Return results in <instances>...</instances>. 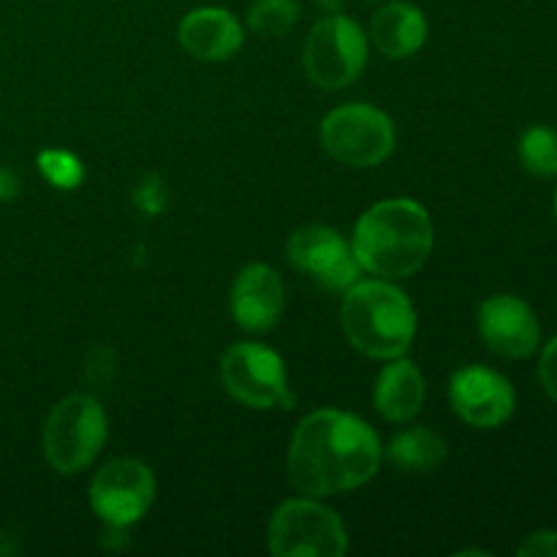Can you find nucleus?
Instances as JSON below:
<instances>
[{"instance_id":"1","label":"nucleus","mask_w":557,"mask_h":557,"mask_svg":"<svg viewBox=\"0 0 557 557\" xmlns=\"http://www.w3.org/2000/svg\"><path fill=\"white\" fill-rule=\"evenodd\" d=\"M381 457L379 433L364 419L321 408L294 430L286 457L288 482L310 498L351 493L379 473Z\"/></svg>"},{"instance_id":"18","label":"nucleus","mask_w":557,"mask_h":557,"mask_svg":"<svg viewBox=\"0 0 557 557\" xmlns=\"http://www.w3.org/2000/svg\"><path fill=\"white\" fill-rule=\"evenodd\" d=\"M520 163L533 177H557V131L533 125L520 136Z\"/></svg>"},{"instance_id":"3","label":"nucleus","mask_w":557,"mask_h":557,"mask_svg":"<svg viewBox=\"0 0 557 557\" xmlns=\"http://www.w3.org/2000/svg\"><path fill=\"white\" fill-rule=\"evenodd\" d=\"M341 326L348 343L364 357H406L417 337V310L406 292L392 281L373 277L346 288L341 305Z\"/></svg>"},{"instance_id":"22","label":"nucleus","mask_w":557,"mask_h":557,"mask_svg":"<svg viewBox=\"0 0 557 557\" xmlns=\"http://www.w3.org/2000/svg\"><path fill=\"white\" fill-rule=\"evenodd\" d=\"M539 381H542L549 400L557 403V337L544 346L542 359H539Z\"/></svg>"},{"instance_id":"10","label":"nucleus","mask_w":557,"mask_h":557,"mask_svg":"<svg viewBox=\"0 0 557 557\" xmlns=\"http://www.w3.org/2000/svg\"><path fill=\"white\" fill-rule=\"evenodd\" d=\"M286 256L294 270L305 272V275L313 277L324 288H332V292H343V288L354 286L359 281V272H362L351 243H346L330 226L297 228L288 237Z\"/></svg>"},{"instance_id":"8","label":"nucleus","mask_w":557,"mask_h":557,"mask_svg":"<svg viewBox=\"0 0 557 557\" xmlns=\"http://www.w3.org/2000/svg\"><path fill=\"white\" fill-rule=\"evenodd\" d=\"M368 65V36L346 14H330L313 25L305 41V71L321 90L354 85Z\"/></svg>"},{"instance_id":"23","label":"nucleus","mask_w":557,"mask_h":557,"mask_svg":"<svg viewBox=\"0 0 557 557\" xmlns=\"http://www.w3.org/2000/svg\"><path fill=\"white\" fill-rule=\"evenodd\" d=\"M520 557H557V531L531 533L525 542L517 547Z\"/></svg>"},{"instance_id":"5","label":"nucleus","mask_w":557,"mask_h":557,"mask_svg":"<svg viewBox=\"0 0 557 557\" xmlns=\"http://www.w3.org/2000/svg\"><path fill=\"white\" fill-rule=\"evenodd\" d=\"M321 147L351 169H370L395 152L397 131L389 114L373 103H343L321 120Z\"/></svg>"},{"instance_id":"26","label":"nucleus","mask_w":557,"mask_h":557,"mask_svg":"<svg viewBox=\"0 0 557 557\" xmlns=\"http://www.w3.org/2000/svg\"><path fill=\"white\" fill-rule=\"evenodd\" d=\"M555 218H557V190H555Z\"/></svg>"},{"instance_id":"20","label":"nucleus","mask_w":557,"mask_h":557,"mask_svg":"<svg viewBox=\"0 0 557 557\" xmlns=\"http://www.w3.org/2000/svg\"><path fill=\"white\" fill-rule=\"evenodd\" d=\"M38 169H41L44 177L54 185V188L71 190L82 183L85 177V169L76 156L65 150H44L38 156Z\"/></svg>"},{"instance_id":"13","label":"nucleus","mask_w":557,"mask_h":557,"mask_svg":"<svg viewBox=\"0 0 557 557\" xmlns=\"http://www.w3.org/2000/svg\"><path fill=\"white\" fill-rule=\"evenodd\" d=\"M286 305V286L283 277L270 264H248L234 277L228 294V310L234 324L245 332H267L281 321Z\"/></svg>"},{"instance_id":"4","label":"nucleus","mask_w":557,"mask_h":557,"mask_svg":"<svg viewBox=\"0 0 557 557\" xmlns=\"http://www.w3.org/2000/svg\"><path fill=\"white\" fill-rule=\"evenodd\" d=\"M109 422L103 406L92 395H69L49 411L44 422V457L63 476L85 471L107 444Z\"/></svg>"},{"instance_id":"21","label":"nucleus","mask_w":557,"mask_h":557,"mask_svg":"<svg viewBox=\"0 0 557 557\" xmlns=\"http://www.w3.org/2000/svg\"><path fill=\"white\" fill-rule=\"evenodd\" d=\"M134 201L147 215H158L163 210V205H166V188H163L161 177L158 174H147L139 183V188L134 190Z\"/></svg>"},{"instance_id":"14","label":"nucleus","mask_w":557,"mask_h":557,"mask_svg":"<svg viewBox=\"0 0 557 557\" xmlns=\"http://www.w3.org/2000/svg\"><path fill=\"white\" fill-rule=\"evenodd\" d=\"M177 38L190 58L201 63H223L239 52L245 30L232 11L221 5H205L183 16Z\"/></svg>"},{"instance_id":"2","label":"nucleus","mask_w":557,"mask_h":557,"mask_svg":"<svg viewBox=\"0 0 557 557\" xmlns=\"http://www.w3.org/2000/svg\"><path fill=\"white\" fill-rule=\"evenodd\" d=\"M433 221L413 199H384L362 212L351 248L364 272L384 281L417 275L433 253Z\"/></svg>"},{"instance_id":"25","label":"nucleus","mask_w":557,"mask_h":557,"mask_svg":"<svg viewBox=\"0 0 557 557\" xmlns=\"http://www.w3.org/2000/svg\"><path fill=\"white\" fill-rule=\"evenodd\" d=\"M319 5H324V9L330 11V14H337V11H341L343 5H346V0H319Z\"/></svg>"},{"instance_id":"19","label":"nucleus","mask_w":557,"mask_h":557,"mask_svg":"<svg viewBox=\"0 0 557 557\" xmlns=\"http://www.w3.org/2000/svg\"><path fill=\"white\" fill-rule=\"evenodd\" d=\"M297 0H256L248 11V27L264 38H281L297 25Z\"/></svg>"},{"instance_id":"12","label":"nucleus","mask_w":557,"mask_h":557,"mask_svg":"<svg viewBox=\"0 0 557 557\" xmlns=\"http://www.w3.org/2000/svg\"><path fill=\"white\" fill-rule=\"evenodd\" d=\"M479 335L490 354L500 359H528L542 343V324L525 299L493 294L479 305Z\"/></svg>"},{"instance_id":"16","label":"nucleus","mask_w":557,"mask_h":557,"mask_svg":"<svg viewBox=\"0 0 557 557\" xmlns=\"http://www.w3.org/2000/svg\"><path fill=\"white\" fill-rule=\"evenodd\" d=\"M370 38L381 54L389 60H406L417 54L428 41V20L413 3H386L370 20Z\"/></svg>"},{"instance_id":"17","label":"nucleus","mask_w":557,"mask_h":557,"mask_svg":"<svg viewBox=\"0 0 557 557\" xmlns=\"http://www.w3.org/2000/svg\"><path fill=\"white\" fill-rule=\"evenodd\" d=\"M386 457L403 473H433L446 460V441L428 428H408L389 441Z\"/></svg>"},{"instance_id":"24","label":"nucleus","mask_w":557,"mask_h":557,"mask_svg":"<svg viewBox=\"0 0 557 557\" xmlns=\"http://www.w3.org/2000/svg\"><path fill=\"white\" fill-rule=\"evenodd\" d=\"M16 190H20V180H16V174L11 172V169L0 166V201L14 199Z\"/></svg>"},{"instance_id":"15","label":"nucleus","mask_w":557,"mask_h":557,"mask_svg":"<svg viewBox=\"0 0 557 557\" xmlns=\"http://www.w3.org/2000/svg\"><path fill=\"white\" fill-rule=\"evenodd\" d=\"M373 403L386 422H408L424 406V375L411 359H386L375 379Z\"/></svg>"},{"instance_id":"9","label":"nucleus","mask_w":557,"mask_h":557,"mask_svg":"<svg viewBox=\"0 0 557 557\" xmlns=\"http://www.w3.org/2000/svg\"><path fill=\"white\" fill-rule=\"evenodd\" d=\"M156 476L141 460H112L92 476L90 506L109 528H128L150 511Z\"/></svg>"},{"instance_id":"6","label":"nucleus","mask_w":557,"mask_h":557,"mask_svg":"<svg viewBox=\"0 0 557 557\" xmlns=\"http://www.w3.org/2000/svg\"><path fill=\"white\" fill-rule=\"evenodd\" d=\"M267 544L275 557H343L348 553V531L330 506L305 495L277 506Z\"/></svg>"},{"instance_id":"7","label":"nucleus","mask_w":557,"mask_h":557,"mask_svg":"<svg viewBox=\"0 0 557 557\" xmlns=\"http://www.w3.org/2000/svg\"><path fill=\"white\" fill-rule=\"evenodd\" d=\"M221 379L228 395L253 411L294 408V392L288 386L286 362L275 348L264 343H234L221 359Z\"/></svg>"},{"instance_id":"11","label":"nucleus","mask_w":557,"mask_h":557,"mask_svg":"<svg viewBox=\"0 0 557 557\" xmlns=\"http://www.w3.org/2000/svg\"><path fill=\"white\" fill-rule=\"evenodd\" d=\"M449 400L457 417L476 430H495L515 413V386L498 370L466 364L449 381Z\"/></svg>"}]
</instances>
